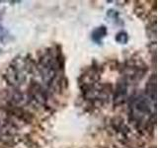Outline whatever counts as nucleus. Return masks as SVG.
Listing matches in <instances>:
<instances>
[{
  "label": "nucleus",
  "mask_w": 158,
  "mask_h": 148,
  "mask_svg": "<svg viewBox=\"0 0 158 148\" xmlns=\"http://www.w3.org/2000/svg\"><path fill=\"white\" fill-rule=\"evenodd\" d=\"M116 39H117V42L121 43H126L127 42V35L126 33L122 32L117 35Z\"/></svg>",
  "instance_id": "2"
},
{
  "label": "nucleus",
  "mask_w": 158,
  "mask_h": 148,
  "mask_svg": "<svg viewBox=\"0 0 158 148\" xmlns=\"http://www.w3.org/2000/svg\"><path fill=\"white\" fill-rule=\"evenodd\" d=\"M106 35V27H100L99 29H97L95 32H94V36L93 39L95 41L99 42V39H102L105 37Z\"/></svg>",
  "instance_id": "1"
}]
</instances>
